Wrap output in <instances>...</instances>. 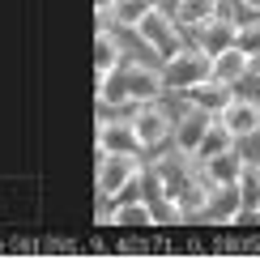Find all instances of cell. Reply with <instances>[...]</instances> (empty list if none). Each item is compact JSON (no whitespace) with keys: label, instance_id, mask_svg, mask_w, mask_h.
<instances>
[{"label":"cell","instance_id":"obj_1","mask_svg":"<svg viewBox=\"0 0 260 260\" xmlns=\"http://www.w3.org/2000/svg\"><path fill=\"white\" fill-rule=\"evenodd\" d=\"M141 154H99V201H120L133 183H141Z\"/></svg>","mask_w":260,"mask_h":260},{"label":"cell","instance_id":"obj_2","mask_svg":"<svg viewBox=\"0 0 260 260\" xmlns=\"http://www.w3.org/2000/svg\"><path fill=\"white\" fill-rule=\"evenodd\" d=\"M162 77H167V90H192L197 81L213 77V56L205 47H179L175 56L162 60Z\"/></svg>","mask_w":260,"mask_h":260},{"label":"cell","instance_id":"obj_3","mask_svg":"<svg viewBox=\"0 0 260 260\" xmlns=\"http://www.w3.org/2000/svg\"><path fill=\"white\" fill-rule=\"evenodd\" d=\"M137 35H141L145 47H154L162 60L175 56V51L183 47V26H179L171 13H162V9H149V13L137 21Z\"/></svg>","mask_w":260,"mask_h":260},{"label":"cell","instance_id":"obj_4","mask_svg":"<svg viewBox=\"0 0 260 260\" xmlns=\"http://www.w3.org/2000/svg\"><path fill=\"white\" fill-rule=\"evenodd\" d=\"M128 120H133V128H137V137H141L145 149H158L162 141H171V133H175V120H171L158 103H137V111L128 115Z\"/></svg>","mask_w":260,"mask_h":260},{"label":"cell","instance_id":"obj_5","mask_svg":"<svg viewBox=\"0 0 260 260\" xmlns=\"http://www.w3.org/2000/svg\"><path fill=\"white\" fill-rule=\"evenodd\" d=\"M213 120H218V115H209L205 107H183V111H179V120H175V133H171L175 149L192 158V154H197V145L205 141V133L213 128Z\"/></svg>","mask_w":260,"mask_h":260},{"label":"cell","instance_id":"obj_6","mask_svg":"<svg viewBox=\"0 0 260 260\" xmlns=\"http://www.w3.org/2000/svg\"><path fill=\"white\" fill-rule=\"evenodd\" d=\"M141 137L133 120H99V154H141Z\"/></svg>","mask_w":260,"mask_h":260},{"label":"cell","instance_id":"obj_7","mask_svg":"<svg viewBox=\"0 0 260 260\" xmlns=\"http://www.w3.org/2000/svg\"><path fill=\"white\" fill-rule=\"evenodd\" d=\"M239 43V21H235L231 13H218L213 21H205V26L197 30V47H205L209 56H218V51L235 47Z\"/></svg>","mask_w":260,"mask_h":260},{"label":"cell","instance_id":"obj_8","mask_svg":"<svg viewBox=\"0 0 260 260\" xmlns=\"http://www.w3.org/2000/svg\"><path fill=\"white\" fill-rule=\"evenodd\" d=\"M188 94V103L192 107H205L209 115H222L226 111V103L235 99V85L231 81H222V77H205V81H197L192 90H183Z\"/></svg>","mask_w":260,"mask_h":260},{"label":"cell","instance_id":"obj_9","mask_svg":"<svg viewBox=\"0 0 260 260\" xmlns=\"http://www.w3.org/2000/svg\"><path fill=\"white\" fill-rule=\"evenodd\" d=\"M218 120L231 128L239 141H243V137H256V133H260V103H252V99H231Z\"/></svg>","mask_w":260,"mask_h":260},{"label":"cell","instance_id":"obj_10","mask_svg":"<svg viewBox=\"0 0 260 260\" xmlns=\"http://www.w3.org/2000/svg\"><path fill=\"white\" fill-rule=\"evenodd\" d=\"M243 154L239 149H226V154H218V158H209L201 167V175L213 183V188H235V183H239V175H243Z\"/></svg>","mask_w":260,"mask_h":260},{"label":"cell","instance_id":"obj_11","mask_svg":"<svg viewBox=\"0 0 260 260\" xmlns=\"http://www.w3.org/2000/svg\"><path fill=\"white\" fill-rule=\"evenodd\" d=\"M218 13H222V0H179L175 5V21L188 35H197L205 21H213Z\"/></svg>","mask_w":260,"mask_h":260},{"label":"cell","instance_id":"obj_12","mask_svg":"<svg viewBox=\"0 0 260 260\" xmlns=\"http://www.w3.org/2000/svg\"><path fill=\"white\" fill-rule=\"evenodd\" d=\"M124 64V47L120 39L111 35V30L99 26V39H94V69H99V77H107V73H115Z\"/></svg>","mask_w":260,"mask_h":260},{"label":"cell","instance_id":"obj_13","mask_svg":"<svg viewBox=\"0 0 260 260\" xmlns=\"http://www.w3.org/2000/svg\"><path fill=\"white\" fill-rule=\"evenodd\" d=\"M235 141H239V137H235L231 128H226L222 120H213V128H209V133H205V141L197 145V154H192V158H197L201 167H205V162H209V158H218V154H226V149H235Z\"/></svg>","mask_w":260,"mask_h":260},{"label":"cell","instance_id":"obj_14","mask_svg":"<svg viewBox=\"0 0 260 260\" xmlns=\"http://www.w3.org/2000/svg\"><path fill=\"white\" fill-rule=\"evenodd\" d=\"M213 77H222V81H231V85L239 81V77H247V51L239 47V43L213 56Z\"/></svg>","mask_w":260,"mask_h":260},{"label":"cell","instance_id":"obj_15","mask_svg":"<svg viewBox=\"0 0 260 260\" xmlns=\"http://www.w3.org/2000/svg\"><path fill=\"white\" fill-rule=\"evenodd\" d=\"M111 222L115 226H149V222H158V209L149 201H120L111 209Z\"/></svg>","mask_w":260,"mask_h":260},{"label":"cell","instance_id":"obj_16","mask_svg":"<svg viewBox=\"0 0 260 260\" xmlns=\"http://www.w3.org/2000/svg\"><path fill=\"white\" fill-rule=\"evenodd\" d=\"M149 9H158V0H115V5L107 9V17H111L115 26H124V30H137V21L145 17Z\"/></svg>","mask_w":260,"mask_h":260},{"label":"cell","instance_id":"obj_17","mask_svg":"<svg viewBox=\"0 0 260 260\" xmlns=\"http://www.w3.org/2000/svg\"><path fill=\"white\" fill-rule=\"evenodd\" d=\"M239 205H243V213H256L260 218V167L256 162H243V175H239Z\"/></svg>","mask_w":260,"mask_h":260},{"label":"cell","instance_id":"obj_18","mask_svg":"<svg viewBox=\"0 0 260 260\" xmlns=\"http://www.w3.org/2000/svg\"><path fill=\"white\" fill-rule=\"evenodd\" d=\"M239 47L252 56V51H260V17L252 21H239Z\"/></svg>","mask_w":260,"mask_h":260},{"label":"cell","instance_id":"obj_19","mask_svg":"<svg viewBox=\"0 0 260 260\" xmlns=\"http://www.w3.org/2000/svg\"><path fill=\"white\" fill-rule=\"evenodd\" d=\"M247 73H252V77H260V51H252V56H247Z\"/></svg>","mask_w":260,"mask_h":260},{"label":"cell","instance_id":"obj_20","mask_svg":"<svg viewBox=\"0 0 260 260\" xmlns=\"http://www.w3.org/2000/svg\"><path fill=\"white\" fill-rule=\"evenodd\" d=\"M94 5H99V13H107V9H111L115 0H94Z\"/></svg>","mask_w":260,"mask_h":260},{"label":"cell","instance_id":"obj_21","mask_svg":"<svg viewBox=\"0 0 260 260\" xmlns=\"http://www.w3.org/2000/svg\"><path fill=\"white\" fill-rule=\"evenodd\" d=\"M239 5H243V9H256V13H260V0H239Z\"/></svg>","mask_w":260,"mask_h":260}]
</instances>
